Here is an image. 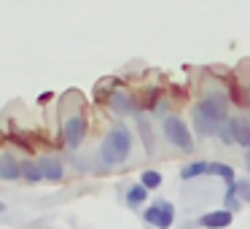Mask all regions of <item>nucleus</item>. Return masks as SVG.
I'll list each match as a JSON object with an SVG mask.
<instances>
[{
    "label": "nucleus",
    "instance_id": "1",
    "mask_svg": "<svg viewBox=\"0 0 250 229\" xmlns=\"http://www.w3.org/2000/svg\"><path fill=\"white\" fill-rule=\"evenodd\" d=\"M226 105H229V94L223 92V89H205V92H202L199 103L191 111V121H194L196 132H199L202 137L218 135L221 124L229 119Z\"/></svg>",
    "mask_w": 250,
    "mask_h": 229
},
{
    "label": "nucleus",
    "instance_id": "2",
    "mask_svg": "<svg viewBox=\"0 0 250 229\" xmlns=\"http://www.w3.org/2000/svg\"><path fill=\"white\" fill-rule=\"evenodd\" d=\"M60 111H62V140H65L67 148H78L89 132V119H86V111H83L81 94L67 92Z\"/></svg>",
    "mask_w": 250,
    "mask_h": 229
},
{
    "label": "nucleus",
    "instance_id": "3",
    "mask_svg": "<svg viewBox=\"0 0 250 229\" xmlns=\"http://www.w3.org/2000/svg\"><path fill=\"white\" fill-rule=\"evenodd\" d=\"M132 146H135V137H132L129 127L126 124H113L108 130V135L103 137L97 148V159L108 167L113 164H124L126 159L132 157Z\"/></svg>",
    "mask_w": 250,
    "mask_h": 229
},
{
    "label": "nucleus",
    "instance_id": "4",
    "mask_svg": "<svg viewBox=\"0 0 250 229\" xmlns=\"http://www.w3.org/2000/svg\"><path fill=\"white\" fill-rule=\"evenodd\" d=\"M162 135H164V140L172 148H178V151H186V154L194 151V135H191L188 124H186L180 116H175V114L164 116L162 119Z\"/></svg>",
    "mask_w": 250,
    "mask_h": 229
},
{
    "label": "nucleus",
    "instance_id": "5",
    "mask_svg": "<svg viewBox=\"0 0 250 229\" xmlns=\"http://www.w3.org/2000/svg\"><path fill=\"white\" fill-rule=\"evenodd\" d=\"M143 218L156 229H169L172 221H175V205L167 202V200H156L146 213H143Z\"/></svg>",
    "mask_w": 250,
    "mask_h": 229
},
{
    "label": "nucleus",
    "instance_id": "6",
    "mask_svg": "<svg viewBox=\"0 0 250 229\" xmlns=\"http://www.w3.org/2000/svg\"><path fill=\"white\" fill-rule=\"evenodd\" d=\"M108 108L113 111L116 116H129V114H135L137 111V100L132 97L129 92H121V89H113L110 92V97H108Z\"/></svg>",
    "mask_w": 250,
    "mask_h": 229
},
{
    "label": "nucleus",
    "instance_id": "7",
    "mask_svg": "<svg viewBox=\"0 0 250 229\" xmlns=\"http://www.w3.org/2000/svg\"><path fill=\"white\" fill-rule=\"evenodd\" d=\"M38 167H41V175H43V181H51V183H57V181L65 178V164H62L60 157H41V159H38Z\"/></svg>",
    "mask_w": 250,
    "mask_h": 229
},
{
    "label": "nucleus",
    "instance_id": "8",
    "mask_svg": "<svg viewBox=\"0 0 250 229\" xmlns=\"http://www.w3.org/2000/svg\"><path fill=\"white\" fill-rule=\"evenodd\" d=\"M22 178V162L11 151L0 154V181H19Z\"/></svg>",
    "mask_w": 250,
    "mask_h": 229
},
{
    "label": "nucleus",
    "instance_id": "9",
    "mask_svg": "<svg viewBox=\"0 0 250 229\" xmlns=\"http://www.w3.org/2000/svg\"><path fill=\"white\" fill-rule=\"evenodd\" d=\"M234 221L231 210H210L205 216H199V227L202 229H226Z\"/></svg>",
    "mask_w": 250,
    "mask_h": 229
},
{
    "label": "nucleus",
    "instance_id": "10",
    "mask_svg": "<svg viewBox=\"0 0 250 229\" xmlns=\"http://www.w3.org/2000/svg\"><path fill=\"white\" fill-rule=\"evenodd\" d=\"M229 124H231V132H234L237 146L250 148V119H245V116H231Z\"/></svg>",
    "mask_w": 250,
    "mask_h": 229
},
{
    "label": "nucleus",
    "instance_id": "11",
    "mask_svg": "<svg viewBox=\"0 0 250 229\" xmlns=\"http://www.w3.org/2000/svg\"><path fill=\"white\" fill-rule=\"evenodd\" d=\"M162 100H167V94H164V89L162 87H151V89H143V94L137 97V108H143V111H156L159 108V103Z\"/></svg>",
    "mask_w": 250,
    "mask_h": 229
},
{
    "label": "nucleus",
    "instance_id": "12",
    "mask_svg": "<svg viewBox=\"0 0 250 229\" xmlns=\"http://www.w3.org/2000/svg\"><path fill=\"white\" fill-rule=\"evenodd\" d=\"M137 132H140V137H143L146 154L151 157V154L156 151V137H153V124H151V119H148V116L137 114Z\"/></svg>",
    "mask_w": 250,
    "mask_h": 229
},
{
    "label": "nucleus",
    "instance_id": "13",
    "mask_svg": "<svg viewBox=\"0 0 250 229\" xmlns=\"http://www.w3.org/2000/svg\"><path fill=\"white\" fill-rule=\"evenodd\" d=\"M11 140L19 143L24 151H35V146H38V135H33V132H22V130H14V127H11Z\"/></svg>",
    "mask_w": 250,
    "mask_h": 229
},
{
    "label": "nucleus",
    "instance_id": "14",
    "mask_svg": "<svg viewBox=\"0 0 250 229\" xmlns=\"http://www.w3.org/2000/svg\"><path fill=\"white\" fill-rule=\"evenodd\" d=\"M207 175H215V178H223L226 183L234 181V167L226 162H210L207 164Z\"/></svg>",
    "mask_w": 250,
    "mask_h": 229
},
{
    "label": "nucleus",
    "instance_id": "15",
    "mask_svg": "<svg viewBox=\"0 0 250 229\" xmlns=\"http://www.w3.org/2000/svg\"><path fill=\"white\" fill-rule=\"evenodd\" d=\"M126 205L129 207H137V205H143V202L148 200V189L143 183H135V186H129V189H126Z\"/></svg>",
    "mask_w": 250,
    "mask_h": 229
},
{
    "label": "nucleus",
    "instance_id": "16",
    "mask_svg": "<svg viewBox=\"0 0 250 229\" xmlns=\"http://www.w3.org/2000/svg\"><path fill=\"white\" fill-rule=\"evenodd\" d=\"M223 205H226L231 213H237L239 207H242V200H239V194H237V181H231V183H226V194H223Z\"/></svg>",
    "mask_w": 250,
    "mask_h": 229
},
{
    "label": "nucleus",
    "instance_id": "17",
    "mask_svg": "<svg viewBox=\"0 0 250 229\" xmlns=\"http://www.w3.org/2000/svg\"><path fill=\"white\" fill-rule=\"evenodd\" d=\"M22 178L27 181V183H38V181H43L38 162H33V159H24V162H22Z\"/></svg>",
    "mask_w": 250,
    "mask_h": 229
},
{
    "label": "nucleus",
    "instance_id": "18",
    "mask_svg": "<svg viewBox=\"0 0 250 229\" xmlns=\"http://www.w3.org/2000/svg\"><path fill=\"white\" fill-rule=\"evenodd\" d=\"M207 164H210V162H191V164H186V167L180 170V178H183V181L199 178V175L207 173Z\"/></svg>",
    "mask_w": 250,
    "mask_h": 229
},
{
    "label": "nucleus",
    "instance_id": "19",
    "mask_svg": "<svg viewBox=\"0 0 250 229\" xmlns=\"http://www.w3.org/2000/svg\"><path fill=\"white\" fill-rule=\"evenodd\" d=\"M140 183L146 186L148 191L159 189V186H162V173H159V170H143V173H140Z\"/></svg>",
    "mask_w": 250,
    "mask_h": 229
},
{
    "label": "nucleus",
    "instance_id": "20",
    "mask_svg": "<svg viewBox=\"0 0 250 229\" xmlns=\"http://www.w3.org/2000/svg\"><path fill=\"white\" fill-rule=\"evenodd\" d=\"M218 137H221L223 146H237V140H234V132H231V124H229V119L221 124V130H218Z\"/></svg>",
    "mask_w": 250,
    "mask_h": 229
},
{
    "label": "nucleus",
    "instance_id": "21",
    "mask_svg": "<svg viewBox=\"0 0 250 229\" xmlns=\"http://www.w3.org/2000/svg\"><path fill=\"white\" fill-rule=\"evenodd\" d=\"M169 97H172L175 103H186V100H188V92H186L180 84H169Z\"/></svg>",
    "mask_w": 250,
    "mask_h": 229
},
{
    "label": "nucleus",
    "instance_id": "22",
    "mask_svg": "<svg viewBox=\"0 0 250 229\" xmlns=\"http://www.w3.org/2000/svg\"><path fill=\"white\" fill-rule=\"evenodd\" d=\"M237 194L242 202H250V183H245V181H237Z\"/></svg>",
    "mask_w": 250,
    "mask_h": 229
},
{
    "label": "nucleus",
    "instance_id": "23",
    "mask_svg": "<svg viewBox=\"0 0 250 229\" xmlns=\"http://www.w3.org/2000/svg\"><path fill=\"white\" fill-rule=\"evenodd\" d=\"M51 100H54V94H51V92H43V94L38 97V103H41V105H46V103H51Z\"/></svg>",
    "mask_w": 250,
    "mask_h": 229
},
{
    "label": "nucleus",
    "instance_id": "24",
    "mask_svg": "<svg viewBox=\"0 0 250 229\" xmlns=\"http://www.w3.org/2000/svg\"><path fill=\"white\" fill-rule=\"evenodd\" d=\"M245 164H248V173H250V148H248V157H245Z\"/></svg>",
    "mask_w": 250,
    "mask_h": 229
},
{
    "label": "nucleus",
    "instance_id": "25",
    "mask_svg": "<svg viewBox=\"0 0 250 229\" xmlns=\"http://www.w3.org/2000/svg\"><path fill=\"white\" fill-rule=\"evenodd\" d=\"M0 213H6V202H0Z\"/></svg>",
    "mask_w": 250,
    "mask_h": 229
},
{
    "label": "nucleus",
    "instance_id": "26",
    "mask_svg": "<svg viewBox=\"0 0 250 229\" xmlns=\"http://www.w3.org/2000/svg\"><path fill=\"white\" fill-rule=\"evenodd\" d=\"M248 111H250V87H248Z\"/></svg>",
    "mask_w": 250,
    "mask_h": 229
},
{
    "label": "nucleus",
    "instance_id": "27",
    "mask_svg": "<svg viewBox=\"0 0 250 229\" xmlns=\"http://www.w3.org/2000/svg\"><path fill=\"white\" fill-rule=\"evenodd\" d=\"M0 140H3V132H0Z\"/></svg>",
    "mask_w": 250,
    "mask_h": 229
}]
</instances>
